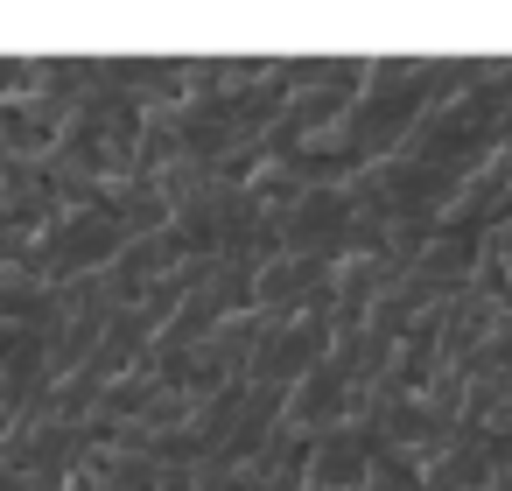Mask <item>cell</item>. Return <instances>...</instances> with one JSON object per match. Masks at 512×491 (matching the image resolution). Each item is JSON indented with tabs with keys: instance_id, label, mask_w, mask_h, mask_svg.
I'll list each match as a JSON object with an SVG mask.
<instances>
[]
</instances>
